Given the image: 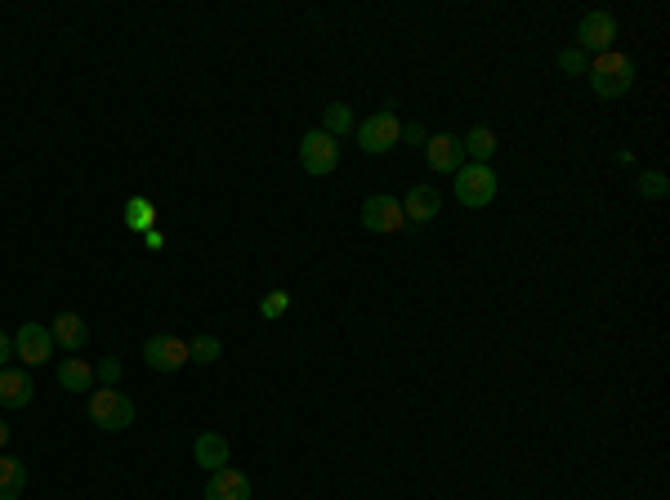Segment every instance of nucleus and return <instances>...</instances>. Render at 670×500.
Returning <instances> with one entry per match:
<instances>
[{
	"instance_id": "14",
	"label": "nucleus",
	"mask_w": 670,
	"mask_h": 500,
	"mask_svg": "<svg viewBox=\"0 0 670 500\" xmlns=\"http://www.w3.org/2000/svg\"><path fill=\"white\" fill-rule=\"evenodd\" d=\"M228 456H233V451H228V438H219L215 429H206V434H197V442H193V460L201 469H206V474H215V469H224L228 465Z\"/></svg>"
},
{
	"instance_id": "18",
	"label": "nucleus",
	"mask_w": 670,
	"mask_h": 500,
	"mask_svg": "<svg viewBox=\"0 0 670 500\" xmlns=\"http://www.w3.org/2000/svg\"><path fill=\"white\" fill-rule=\"evenodd\" d=\"M27 487V465L18 456H5L0 451V500H18Z\"/></svg>"
},
{
	"instance_id": "15",
	"label": "nucleus",
	"mask_w": 670,
	"mask_h": 500,
	"mask_svg": "<svg viewBox=\"0 0 670 500\" xmlns=\"http://www.w3.org/2000/svg\"><path fill=\"white\" fill-rule=\"evenodd\" d=\"M50 335H54V344H63L67 353H81L85 340H90V326H85L81 313H59L54 326H50Z\"/></svg>"
},
{
	"instance_id": "16",
	"label": "nucleus",
	"mask_w": 670,
	"mask_h": 500,
	"mask_svg": "<svg viewBox=\"0 0 670 500\" xmlns=\"http://www.w3.org/2000/svg\"><path fill=\"white\" fill-rule=\"evenodd\" d=\"M59 384H63V389H72V393H94V367L72 353V358L59 362Z\"/></svg>"
},
{
	"instance_id": "25",
	"label": "nucleus",
	"mask_w": 670,
	"mask_h": 500,
	"mask_svg": "<svg viewBox=\"0 0 670 500\" xmlns=\"http://www.w3.org/2000/svg\"><path fill=\"white\" fill-rule=\"evenodd\" d=\"M94 375H99L108 389H117V380H121V358H103L99 367H94Z\"/></svg>"
},
{
	"instance_id": "21",
	"label": "nucleus",
	"mask_w": 670,
	"mask_h": 500,
	"mask_svg": "<svg viewBox=\"0 0 670 500\" xmlns=\"http://www.w3.org/2000/svg\"><path fill=\"white\" fill-rule=\"evenodd\" d=\"M219 353H224V344H219L215 335H197V340L188 344V362H201V367H215Z\"/></svg>"
},
{
	"instance_id": "10",
	"label": "nucleus",
	"mask_w": 670,
	"mask_h": 500,
	"mask_svg": "<svg viewBox=\"0 0 670 500\" xmlns=\"http://www.w3.org/2000/svg\"><path fill=\"white\" fill-rule=\"evenodd\" d=\"M425 157H429V170H434V175H456V170L465 166V148L456 134H429Z\"/></svg>"
},
{
	"instance_id": "7",
	"label": "nucleus",
	"mask_w": 670,
	"mask_h": 500,
	"mask_svg": "<svg viewBox=\"0 0 670 500\" xmlns=\"http://www.w3.org/2000/svg\"><path fill=\"white\" fill-rule=\"evenodd\" d=\"M14 358L23 362V367H41V362H50L54 358V335L36 322H23L14 331Z\"/></svg>"
},
{
	"instance_id": "1",
	"label": "nucleus",
	"mask_w": 670,
	"mask_h": 500,
	"mask_svg": "<svg viewBox=\"0 0 670 500\" xmlns=\"http://www.w3.org/2000/svg\"><path fill=\"white\" fill-rule=\"evenodd\" d=\"M586 76H590V90H595L599 99H621V94L635 85V63L621 50H608L586 67Z\"/></svg>"
},
{
	"instance_id": "4",
	"label": "nucleus",
	"mask_w": 670,
	"mask_h": 500,
	"mask_svg": "<svg viewBox=\"0 0 670 500\" xmlns=\"http://www.w3.org/2000/svg\"><path fill=\"white\" fill-rule=\"evenodd\" d=\"M358 219H362V228H367V233H402V228H407L402 201L389 197V192H376V197L362 201Z\"/></svg>"
},
{
	"instance_id": "11",
	"label": "nucleus",
	"mask_w": 670,
	"mask_h": 500,
	"mask_svg": "<svg viewBox=\"0 0 670 500\" xmlns=\"http://www.w3.org/2000/svg\"><path fill=\"white\" fill-rule=\"evenodd\" d=\"M443 210V192L434 184H416L402 197V215H407V224H429V219Z\"/></svg>"
},
{
	"instance_id": "3",
	"label": "nucleus",
	"mask_w": 670,
	"mask_h": 500,
	"mask_svg": "<svg viewBox=\"0 0 670 500\" xmlns=\"http://www.w3.org/2000/svg\"><path fill=\"white\" fill-rule=\"evenodd\" d=\"M456 201L469 210H487L496 201V175H492V166H474V161H465L461 170H456Z\"/></svg>"
},
{
	"instance_id": "20",
	"label": "nucleus",
	"mask_w": 670,
	"mask_h": 500,
	"mask_svg": "<svg viewBox=\"0 0 670 500\" xmlns=\"http://www.w3.org/2000/svg\"><path fill=\"white\" fill-rule=\"evenodd\" d=\"M152 219H157V210H152L148 197H130L126 201V228H130V233H148Z\"/></svg>"
},
{
	"instance_id": "27",
	"label": "nucleus",
	"mask_w": 670,
	"mask_h": 500,
	"mask_svg": "<svg viewBox=\"0 0 670 500\" xmlns=\"http://www.w3.org/2000/svg\"><path fill=\"white\" fill-rule=\"evenodd\" d=\"M9 358H14V335H9V331H0V371L9 367Z\"/></svg>"
},
{
	"instance_id": "8",
	"label": "nucleus",
	"mask_w": 670,
	"mask_h": 500,
	"mask_svg": "<svg viewBox=\"0 0 670 500\" xmlns=\"http://www.w3.org/2000/svg\"><path fill=\"white\" fill-rule=\"evenodd\" d=\"M143 362H148L152 371H161V375H170V371H179L188 362V340H179V335H148V344H143Z\"/></svg>"
},
{
	"instance_id": "28",
	"label": "nucleus",
	"mask_w": 670,
	"mask_h": 500,
	"mask_svg": "<svg viewBox=\"0 0 670 500\" xmlns=\"http://www.w3.org/2000/svg\"><path fill=\"white\" fill-rule=\"evenodd\" d=\"M143 242H148L152 250H161V246H166V237H161V233H157V228H148V233H143Z\"/></svg>"
},
{
	"instance_id": "19",
	"label": "nucleus",
	"mask_w": 670,
	"mask_h": 500,
	"mask_svg": "<svg viewBox=\"0 0 670 500\" xmlns=\"http://www.w3.org/2000/svg\"><path fill=\"white\" fill-rule=\"evenodd\" d=\"M353 112L349 103H331V108H322V134H331V139H344V134H353Z\"/></svg>"
},
{
	"instance_id": "23",
	"label": "nucleus",
	"mask_w": 670,
	"mask_h": 500,
	"mask_svg": "<svg viewBox=\"0 0 670 500\" xmlns=\"http://www.w3.org/2000/svg\"><path fill=\"white\" fill-rule=\"evenodd\" d=\"M639 192H644V197H666V175L662 170H644V175H639Z\"/></svg>"
},
{
	"instance_id": "12",
	"label": "nucleus",
	"mask_w": 670,
	"mask_h": 500,
	"mask_svg": "<svg viewBox=\"0 0 670 500\" xmlns=\"http://www.w3.org/2000/svg\"><path fill=\"white\" fill-rule=\"evenodd\" d=\"M32 393H36V384H32V375H27L23 367L0 371V407H5V411H23L27 402H32Z\"/></svg>"
},
{
	"instance_id": "22",
	"label": "nucleus",
	"mask_w": 670,
	"mask_h": 500,
	"mask_svg": "<svg viewBox=\"0 0 670 500\" xmlns=\"http://www.w3.org/2000/svg\"><path fill=\"white\" fill-rule=\"evenodd\" d=\"M286 309H291V295H286V291H268L264 300H260V317H264V322H277Z\"/></svg>"
},
{
	"instance_id": "29",
	"label": "nucleus",
	"mask_w": 670,
	"mask_h": 500,
	"mask_svg": "<svg viewBox=\"0 0 670 500\" xmlns=\"http://www.w3.org/2000/svg\"><path fill=\"white\" fill-rule=\"evenodd\" d=\"M5 442H9V425L0 420V451H5Z\"/></svg>"
},
{
	"instance_id": "24",
	"label": "nucleus",
	"mask_w": 670,
	"mask_h": 500,
	"mask_svg": "<svg viewBox=\"0 0 670 500\" xmlns=\"http://www.w3.org/2000/svg\"><path fill=\"white\" fill-rule=\"evenodd\" d=\"M559 67H563V72H568V76H586V54H581V50H563L559 54Z\"/></svg>"
},
{
	"instance_id": "13",
	"label": "nucleus",
	"mask_w": 670,
	"mask_h": 500,
	"mask_svg": "<svg viewBox=\"0 0 670 500\" xmlns=\"http://www.w3.org/2000/svg\"><path fill=\"white\" fill-rule=\"evenodd\" d=\"M206 500H251V478L233 465L215 469L210 483H206Z\"/></svg>"
},
{
	"instance_id": "6",
	"label": "nucleus",
	"mask_w": 670,
	"mask_h": 500,
	"mask_svg": "<svg viewBox=\"0 0 670 500\" xmlns=\"http://www.w3.org/2000/svg\"><path fill=\"white\" fill-rule=\"evenodd\" d=\"M353 130H358V148L371 152V157L389 152L402 139V121L394 117V112H371V117L362 121V125H353Z\"/></svg>"
},
{
	"instance_id": "26",
	"label": "nucleus",
	"mask_w": 670,
	"mask_h": 500,
	"mask_svg": "<svg viewBox=\"0 0 670 500\" xmlns=\"http://www.w3.org/2000/svg\"><path fill=\"white\" fill-rule=\"evenodd\" d=\"M398 143H416V148H425V125H402Z\"/></svg>"
},
{
	"instance_id": "2",
	"label": "nucleus",
	"mask_w": 670,
	"mask_h": 500,
	"mask_svg": "<svg viewBox=\"0 0 670 500\" xmlns=\"http://www.w3.org/2000/svg\"><path fill=\"white\" fill-rule=\"evenodd\" d=\"M90 420L94 429H108V434H121V429L134 425V402L121 389H94L90 393Z\"/></svg>"
},
{
	"instance_id": "17",
	"label": "nucleus",
	"mask_w": 670,
	"mask_h": 500,
	"mask_svg": "<svg viewBox=\"0 0 670 500\" xmlns=\"http://www.w3.org/2000/svg\"><path fill=\"white\" fill-rule=\"evenodd\" d=\"M461 148H465V157H474V166H487V161L496 157V148H501V139H496L487 125H474L461 139Z\"/></svg>"
},
{
	"instance_id": "9",
	"label": "nucleus",
	"mask_w": 670,
	"mask_h": 500,
	"mask_svg": "<svg viewBox=\"0 0 670 500\" xmlns=\"http://www.w3.org/2000/svg\"><path fill=\"white\" fill-rule=\"evenodd\" d=\"M577 41H581V50L608 54L612 41H617V18H612L608 9H590V14L581 18V27H577Z\"/></svg>"
},
{
	"instance_id": "5",
	"label": "nucleus",
	"mask_w": 670,
	"mask_h": 500,
	"mask_svg": "<svg viewBox=\"0 0 670 500\" xmlns=\"http://www.w3.org/2000/svg\"><path fill=\"white\" fill-rule=\"evenodd\" d=\"M300 166L309 170L313 179H327L335 166H340V143L331 139V134H322V130H309L300 139Z\"/></svg>"
}]
</instances>
